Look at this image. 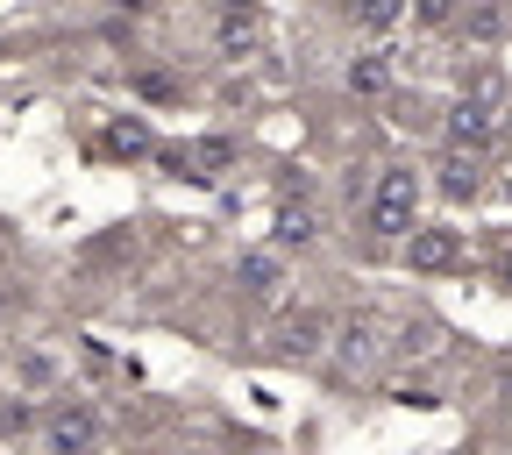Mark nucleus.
<instances>
[{
    "mask_svg": "<svg viewBox=\"0 0 512 455\" xmlns=\"http://www.w3.org/2000/svg\"><path fill=\"white\" fill-rule=\"evenodd\" d=\"M349 93L356 100H384V93H392V64H384V57H356L349 64Z\"/></svg>",
    "mask_w": 512,
    "mask_h": 455,
    "instance_id": "obj_13",
    "label": "nucleus"
},
{
    "mask_svg": "<svg viewBox=\"0 0 512 455\" xmlns=\"http://www.w3.org/2000/svg\"><path fill=\"white\" fill-rule=\"evenodd\" d=\"M441 136H448V150H477V157H484V150L498 143V107H491V100H470V93H463L456 107H448Z\"/></svg>",
    "mask_w": 512,
    "mask_h": 455,
    "instance_id": "obj_4",
    "label": "nucleus"
},
{
    "mask_svg": "<svg viewBox=\"0 0 512 455\" xmlns=\"http://www.w3.org/2000/svg\"><path fill=\"white\" fill-rule=\"evenodd\" d=\"M93 434H100L93 406H79V399L50 406V448H57V455H86V448H93Z\"/></svg>",
    "mask_w": 512,
    "mask_h": 455,
    "instance_id": "obj_7",
    "label": "nucleus"
},
{
    "mask_svg": "<svg viewBox=\"0 0 512 455\" xmlns=\"http://www.w3.org/2000/svg\"><path fill=\"white\" fill-rule=\"evenodd\" d=\"M136 86H143V93H150V100H178V79H164V72H143V79H136Z\"/></svg>",
    "mask_w": 512,
    "mask_h": 455,
    "instance_id": "obj_18",
    "label": "nucleus"
},
{
    "mask_svg": "<svg viewBox=\"0 0 512 455\" xmlns=\"http://www.w3.org/2000/svg\"><path fill=\"white\" fill-rule=\"evenodd\" d=\"M406 15H413V0H363V8H356L363 36H392V29H399Z\"/></svg>",
    "mask_w": 512,
    "mask_h": 455,
    "instance_id": "obj_14",
    "label": "nucleus"
},
{
    "mask_svg": "<svg viewBox=\"0 0 512 455\" xmlns=\"http://www.w3.org/2000/svg\"><path fill=\"white\" fill-rule=\"evenodd\" d=\"M470 36L491 43V36H498V8H470Z\"/></svg>",
    "mask_w": 512,
    "mask_h": 455,
    "instance_id": "obj_17",
    "label": "nucleus"
},
{
    "mask_svg": "<svg viewBox=\"0 0 512 455\" xmlns=\"http://www.w3.org/2000/svg\"><path fill=\"white\" fill-rule=\"evenodd\" d=\"M448 349V328H441V320H406V328L392 335V349H384V356H406V363H427V356H441Z\"/></svg>",
    "mask_w": 512,
    "mask_h": 455,
    "instance_id": "obj_10",
    "label": "nucleus"
},
{
    "mask_svg": "<svg viewBox=\"0 0 512 455\" xmlns=\"http://www.w3.org/2000/svg\"><path fill=\"white\" fill-rule=\"evenodd\" d=\"M114 8H121V15H150V8H157V0H114Z\"/></svg>",
    "mask_w": 512,
    "mask_h": 455,
    "instance_id": "obj_20",
    "label": "nucleus"
},
{
    "mask_svg": "<svg viewBox=\"0 0 512 455\" xmlns=\"http://www.w3.org/2000/svg\"><path fill=\"white\" fill-rule=\"evenodd\" d=\"M8 377L22 384V392H50V384H57V363L29 349V356H15V363H8Z\"/></svg>",
    "mask_w": 512,
    "mask_h": 455,
    "instance_id": "obj_15",
    "label": "nucleus"
},
{
    "mask_svg": "<svg viewBox=\"0 0 512 455\" xmlns=\"http://www.w3.org/2000/svg\"><path fill=\"white\" fill-rule=\"evenodd\" d=\"M235 285L249 299H278L285 292V249H249L242 264H235Z\"/></svg>",
    "mask_w": 512,
    "mask_h": 455,
    "instance_id": "obj_8",
    "label": "nucleus"
},
{
    "mask_svg": "<svg viewBox=\"0 0 512 455\" xmlns=\"http://www.w3.org/2000/svg\"><path fill=\"white\" fill-rule=\"evenodd\" d=\"M107 150H114V157H157V136H150V121L128 114V121L107 128Z\"/></svg>",
    "mask_w": 512,
    "mask_h": 455,
    "instance_id": "obj_12",
    "label": "nucleus"
},
{
    "mask_svg": "<svg viewBox=\"0 0 512 455\" xmlns=\"http://www.w3.org/2000/svg\"><path fill=\"white\" fill-rule=\"evenodd\" d=\"M271 235H278V249H313V242H320V214L306 207V192L278 207V228H271Z\"/></svg>",
    "mask_w": 512,
    "mask_h": 455,
    "instance_id": "obj_11",
    "label": "nucleus"
},
{
    "mask_svg": "<svg viewBox=\"0 0 512 455\" xmlns=\"http://www.w3.org/2000/svg\"><path fill=\"white\" fill-rule=\"evenodd\" d=\"M456 15V0H420V22H448Z\"/></svg>",
    "mask_w": 512,
    "mask_h": 455,
    "instance_id": "obj_19",
    "label": "nucleus"
},
{
    "mask_svg": "<svg viewBox=\"0 0 512 455\" xmlns=\"http://www.w3.org/2000/svg\"><path fill=\"white\" fill-rule=\"evenodd\" d=\"M29 427H36L29 406H0V441H15V434H29Z\"/></svg>",
    "mask_w": 512,
    "mask_h": 455,
    "instance_id": "obj_16",
    "label": "nucleus"
},
{
    "mask_svg": "<svg viewBox=\"0 0 512 455\" xmlns=\"http://www.w3.org/2000/svg\"><path fill=\"white\" fill-rule=\"evenodd\" d=\"M320 349H328V320L320 313H285L271 328V363H313Z\"/></svg>",
    "mask_w": 512,
    "mask_h": 455,
    "instance_id": "obj_5",
    "label": "nucleus"
},
{
    "mask_svg": "<svg viewBox=\"0 0 512 455\" xmlns=\"http://www.w3.org/2000/svg\"><path fill=\"white\" fill-rule=\"evenodd\" d=\"M434 171H441V178H434V185H441V200H456V207L484 192V157H477V150H448Z\"/></svg>",
    "mask_w": 512,
    "mask_h": 455,
    "instance_id": "obj_9",
    "label": "nucleus"
},
{
    "mask_svg": "<svg viewBox=\"0 0 512 455\" xmlns=\"http://www.w3.org/2000/svg\"><path fill=\"white\" fill-rule=\"evenodd\" d=\"M413 221H420V171L413 164H384L377 185H370V200H363V228L377 242H399Z\"/></svg>",
    "mask_w": 512,
    "mask_h": 455,
    "instance_id": "obj_1",
    "label": "nucleus"
},
{
    "mask_svg": "<svg viewBox=\"0 0 512 455\" xmlns=\"http://www.w3.org/2000/svg\"><path fill=\"white\" fill-rule=\"evenodd\" d=\"M498 285H505V292H512V249H505V264H498Z\"/></svg>",
    "mask_w": 512,
    "mask_h": 455,
    "instance_id": "obj_21",
    "label": "nucleus"
},
{
    "mask_svg": "<svg viewBox=\"0 0 512 455\" xmlns=\"http://www.w3.org/2000/svg\"><path fill=\"white\" fill-rule=\"evenodd\" d=\"M214 43H221V57H256L264 50V8H256V0H221Z\"/></svg>",
    "mask_w": 512,
    "mask_h": 455,
    "instance_id": "obj_6",
    "label": "nucleus"
},
{
    "mask_svg": "<svg viewBox=\"0 0 512 455\" xmlns=\"http://www.w3.org/2000/svg\"><path fill=\"white\" fill-rule=\"evenodd\" d=\"M384 349H392V328H384L377 313H349L342 328H335V356H342V370H377Z\"/></svg>",
    "mask_w": 512,
    "mask_h": 455,
    "instance_id": "obj_3",
    "label": "nucleus"
},
{
    "mask_svg": "<svg viewBox=\"0 0 512 455\" xmlns=\"http://www.w3.org/2000/svg\"><path fill=\"white\" fill-rule=\"evenodd\" d=\"M399 242H406V271H420V278H441L463 264V228H448V221H413Z\"/></svg>",
    "mask_w": 512,
    "mask_h": 455,
    "instance_id": "obj_2",
    "label": "nucleus"
}]
</instances>
